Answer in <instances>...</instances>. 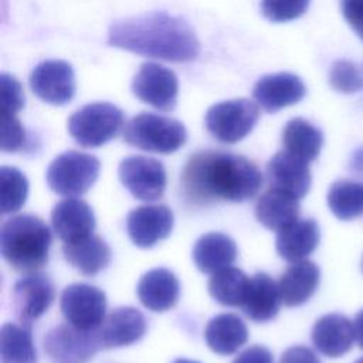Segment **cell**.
<instances>
[{
	"label": "cell",
	"instance_id": "obj_20",
	"mask_svg": "<svg viewBox=\"0 0 363 363\" xmlns=\"http://www.w3.org/2000/svg\"><path fill=\"white\" fill-rule=\"evenodd\" d=\"M316 350L328 357H340L352 349L354 328L345 315L328 313L320 316L311 333Z\"/></svg>",
	"mask_w": 363,
	"mask_h": 363
},
{
	"label": "cell",
	"instance_id": "obj_38",
	"mask_svg": "<svg viewBox=\"0 0 363 363\" xmlns=\"http://www.w3.org/2000/svg\"><path fill=\"white\" fill-rule=\"evenodd\" d=\"M233 363H274V356L265 346L252 345L242 350Z\"/></svg>",
	"mask_w": 363,
	"mask_h": 363
},
{
	"label": "cell",
	"instance_id": "obj_44",
	"mask_svg": "<svg viewBox=\"0 0 363 363\" xmlns=\"http://www.w3.org/2000/svg\"><path fill=\"white\" fill-rule=\"evenodd\" d=\"M362 78H363V68H362Z\"/></svg>",
	"mask_w": 363,
	"mask_h": 363
},
{
	"label": "cell",
	"instance_id": "obj_9",
	"mask_svg": "<svg viewBox=\"0 0 363 363\" xmlns=\"http://www.w3.org/2000/svg\"><path fill=\"white\" fill-rule=\"evenodd\" d=\"M60 309L72 326L95 330L105 319L106 295L89 284H71L61 294Z\"/></svg>",
	"mask_w": 363,
	"mask_h": 363
},
{
	"label": "cell",
	"instance_id": "obj_24",
	"mask_svg": "<svg viewBox=\"0 0 363 363\" xmlns=\"http://www.w3.org/2000/svg\"><path fill=\"white\" fill-rule=\"evenodd\" d=\"M255 217L268 230L281 231L299 218V199L286 191L269 189L257 200Z\"/></svg>",
	"mask_w": 363,
	"mask_h": 363
},
{
	"label": "cell",
	"instance_id": "obj_40",
	"mask_svg": "<svg viewBox=\"0 0 363 363\" xmlns=\"http://www.w3.org/2000/svg\"><path fill=\"white\" fill-rule=\"evenodd\" d=\"M353 328H354V340L357 342V346L363 349V309L356 313Z\"/></svg>",
	"mask_w": 363,
	"mask_h": 363
},
{
	"label": "cell",
	"instance_id": "obj_4",
	"mask_svg": "<svg viewBox=\"0 0 363 363\" xmlns=\"http://www.w3.org/2000/svg\"><path fill=\"white\" fill-rule=\"evenodd\" d=\"M128 145L146 152L169 155L179 150L187 140L184 125L173 118L142 112L133 116L123 128Z\"/></svg>",
	"mask_w": 363,
	"mask_h": 363
},
{
	"label": "cell",
	"instance_id": "obj_41",
	"mask_svg": "<svg viewBox=\"0 0 363 363\" xmlns=\"http://www.w3.org/2000/svg\"><path fill=\"white\" fill-rule=\"evenodd\" d=\"M350 169H352V172H354L356 174H360V177H363V146L359 147L357 150H354V153L352 155Z\"/></svg>",
	"mask_w": 363,
	"mask_h": 363
},
{
	"label": "cell",
	"instance_id": "obj_39",
	"mask_svg": "<svg viewBox=\"0 0 363 363\" xmlns=\"http://www.w3.org/2000/svg\"><path fill=\"white\" fill-rule=\"evenodd\" d=\"M279 363H322L319 357L315 354V352L306 346H292L286 349Z\"/></svg>",
	"mask_w": 363,
	"mask_h": 363
},
{
	"label": "cell",
	"instance_id": "obj_25",
	"mask_svg": "<svg viewBox=\"0 0 363 363\" xmlns=\"http://www.w3.org/2000/svg\"><path fill=\"white\" fill-rule=\"evenodd\" d=\"M191 258L200 272L214 274L235 261L237 245L223 233H207L196 241Z\"/></svg>",
	"mask_w": 363,
	"mask_h": 363
},
{
	"label": "cell",
	"instance_id": "obj_16",
	"mask_svg": "<svg viewBox=\"0 0 363 363\" xmlns=\"http://www.w3.org/2000/svg\"><path fill=\"white\" fill-rule=\"evenodd\" d=\"M51 224L64 242H74L91 235L96 220L92 207L82 199L68 197L58 201L51 211Z\"/></svg>",
	"mask_w": 363,
	"mask_h": 363
},
{
	"label": "cell",
	"instance_id": "obj_13",
	"mask_svg": "<svg viewBox=\"0 0 363 363\" xmlns=\"http://www.w3.org/2000/svg\"><path fill=\"white\" fill-rule=\"evenodd\" d=\"M173 213L164 204H146L126 216V231L139 248H150L167 238L173 230Z\"/></svg>",
	"mask_w": 363,
	"mask_h": 363
},
{
	"label": "cell",
	"instance_id": "obj_34",
	"mask_svg": "<svg viewBox=\"0 0 363 363\" xmlns=\"http://www.w3.org/2000/svg\"><path fill=\"white\" fill-rule=\"evenodd\" d=\"M311 0H261L262 16L272 23H286L305 14Z\"/></svg>",
	"mask_w": 363,
	"mask_h": 363
},
{
	"label": "cell",
	"instance_id": "obj_26",
	"mask_svg": "<svg viewBox=\"0 0 363 363\" xmlns=\"http://www.w3.org/2000/svg\"><path fill=\"white\" fill-rule=\"evenodd\" d=\"M204 339L214 353L228 356L245 345L248 340V329L238 315L220 313L208 320Z\"/></svg>",
	"mask_w": 363,
	"mask_h": 363
},
{
	"label": "cell",
	"instance_id": "obj_45",
	"mask_svg": "<svg viewBox=\"0 0 363 363\" xmlns=\"http://www.w3.org/2000/svg\"><path fill=\"white\" fill-rule=\"evenodd\" d=\"M362 269H363V261H362Z\"/></svg>",
	"mask_w": 363,
	"mask_h": 363
},
{
	"label": "cell",
	"instance_id": "obj_8",
	"mask_svg": "<svg viewBox=\"0 0 363 363\" xmlns=\"http://www.w3.org/2000/svg\"><path fill=\"white\" fill-rule=\"evenodd\" d=\"M43 345L55 363H86L104 349L98 329L82 330L68 322L50 329Z\"/></svg>",
	"mask_w": 363,
	"mask_h": 363
},
{
	"label": "cell",
	"instance_id": "obj_35",
	"mask_svg": "<svg viewBox=\"0 0 363 363\" xmlns=\"http://www.w3.org/2000/svg\"><path fill=\"white\" fill-rule=\"evenodd\" d=\"M24 106V92L18 79L7 72L0 75V115H17Z\"/></svg>",
	"mask_w": 363,
	"mask_h": 363
},
{
	"label": "cell",
	"instance_id": "obj_29",
	"mask_svg": "<svg viewBox=\"0 0 363 363\" xmlns=\"http://www.w3.org/2000/svg\"><path fill=\"white\" fill-rule=\"evenodd\" d=\"M1 363H37L31 326L27 323H4L0 330Z\"/></svg>",
	"mask_w": 363,
	"mask_h": 363
},
{
	"label": "cell",
	"instance_id": "obj_21",
	"mask_svg": "<svg viewBox=\"0 0 363 363\" xmlns=\"http://www.w3.org/2000/svg\"><path fill=\"white\" fill-rule=\"evenodd\" d=\"M320 233L315 220L298 218L288 227L278 231L275 248L281 258L289 262L305 259L319 244Z\"/></svg>",
	"mask_w": 363,
	"mask_h": 363
},
{
	"label": "cell",
	"instance_id": "obj_5",
	"mask_svg": "<svg viewBox=\"0 0 363 363\" xmlns=\"http://www.w3.org/2000/svg\"><path fill=\"white\" fill-rule=\"evenodd\" d=\"M125 125L123 112L109 102L84 105L68 119L71 138L84 147H99L115 139Z\"/></svg>",
	"mask_w": 363,
	"mask_h": 363
},
{
	"label": "cell",
	"instance_id": "obj_10",
	"mask_svg": "<svg viewBox=\"0 0 363 363\" xmlns=\"http://www.w3.org/2000/svg\"><path fill=\"white\" fill-rule=\"evenodd\" d=\"M118 176L128 191L142 201H155L166 190L164 166L153 157L140 155L125 157L118 167Z\"/></svg>",
	"mask_w": 363,
	"mask_h": 363
},
{
	"label": "cell",
	"instance_id": "obj_15",
	"mask_svg": "<svg viewBox=\"0 0 363 363\" xmlns=\"http://www.w3.org/2000/svg\"><path fill=\"white\" fill-rule=\"evenodd\" d=\"M306 95L303 81L291 72H277L261 77L254 88L252 96L258 106L274 113L286 106L295 105Z\"/></svg>",
	"mask_w": 363,
	"mask_h": 363
},
{
	"label": "cell",
	"instance_id": "obj_27",
	"mask_svg": "<svg viewBox=\"0 0 363 363\" xmlns=\"http://www.w3.org/2000/svg\"><path fill=\"white\" fill-rule=\"evenodd\" d=\"M64 258L81 274L92 277L111 262V248L98 235H88L74 242H64Z\"/></svg>",
	"mask_w": 363,
	"mask_h": 363
},
{
	"label": "cell",
	"instance_id": "obj_2",
	"mask_svg": "<svg viewBox=\"0 0 363 363\" xmlns=\"http://www.w3.org/2000/svg\"><path fill=\"white\" fill-rule=\"evenodd\" d=\"M108 44L172 62L193 61L200 54V41L191 26L166 11L116 20L108 30Z\"/></svg>",
	"mask_w": 363,
	"mask_h": 363
},
{
	"label": "cell",
	"instance_id": "obj_36",
	"mask_svg": "<svg viewBox=\"0 0 363 363\" xmlns=\"http://www.w3.org/2000/svg\"><path fill=\"white\" fill-rule=\"evenodd\" d=\"M1 116V150L3 152H18L27 142L26 130L16 115H0Z\"/></svg>",
	"mask_w": 363,
	"mask_h": 363
},
{
	"label": "cell",
	"instance_id": "obj_43",
	"mask_svg": "<svg viewBox=\"0 0 363 363\" xmlns=\"http://www.w3.org/2000/svg\"><path fill=\"white\" fill-rule=\"evenodd\" d=\"M353 363H363V357H360V359H357L356 362H353Z\"/></svg>",
	"mask_w": 363,
	"mask_h": 363
},
{
	"label": "cell",
	"instance_id": "obj_30",
	"mask_svg": "<svg viewBox=\"0 0 363 363\" xmlns=\"http://www.w3.org/2000/svg\"><path fill=\"white\" fill-rule=\"evenodd\" d=\"M250 277L237 267H225L216 271L208 279V294L224 306H241L245 301Z\"/></svg>",
	"mask_w": 363,
	"mask_h": 363
},
{
	"label": "cell",
	"instance_id": "obj_12",
	"mask_svg": "<svg viewBox=\"0 0 363 363\" xmlns=\"http://www.w3.org/2000/svg\"><path fill=\"white\" fill-rule=\"evenodd\" d=\"M33 92L50 105H65L75 94V75L71 64L62 60H47L34 67L30 75Z\"/></svg>",
	"mask_w": 363,
	"mask_h": 363
},
{
	"label": "cell",
	"instance_id": "obj_14",
	"mask_svg": "<svg viewBox=\"0 0 363 363\" xmlns=\"http://www.w3.org/2000/svg\"><path fill=\"white\" fill-rule=\"evenodd\" d=\"M55 298V288L48 275L30 272L13 286V309L21 323L30 325L44 315Z\"/></svg>",
	"mask_w": 363,
	"mask_h": 363
},
{
	"label": "cell",
	"instance_id": "obj_7",
	"mask_svg": "<svg viewBox=\"0 0 363 363\" xmlns=\"http://www.w3.org/2000/svg\"><path fill=\"white\" fill-rule=\"evenodd\" d=\"M259 119L258 104L245 99H230L208 108L204 125L208 133L223 143H237L242 140Z\"/></svg>",
	"mask_w": 363,
	"mask_h": 363
},
{
	"label": "cell",
	"instance_id": "obj_17",
	"mask_svg": "<svg viewBox=\"0 0 363 363\" xmlns=\"http://www.w3.org/2000/svg\"><path fill=\"white\" fill-rule=\"evenodd\" d=\"M147 323L143 313L133 306H119L111 311L98 328L104 349L129 346L140 340Z\"/></svg>",
	"mask_w": 363,
	"mask_h": 363
},
{
	"label": "cell",
	"instance_id": "obj_33",
	"mask_svg": "<svg viewBox=\"0 0 363 363\" xmlns=\"http://www.w3.org/2000/svg\"><path fill=\"white\" fill-rule=\"evenodd\" d=\"M329 85L340 94H353L362 89V68L347 60L336 61L329 71Z\"/></svg>",
	"mask_w": 363,
	"mask_h": 363
},
{
	"label": "cell",
	"instance_id": "obj_42",
	"mask_svg": "<svg viewBox=\"0 0 363 363\" xmlns=\"http://www.w3.org/2000/svg\"><path fill=\"white\" fill-rule=\"evenodd\" d=\"M173 363H199V362H194V360H189V359H177V360H174Z\"/></svg>",
	"mask_w": 363,
	"mask_h": 363
},
{
	"label": "cell",
	"instance_id": "obj_3",
	"mask_svg": "<svg viewBox=\"0 0 363 363\" xmlns=\"http://www.w3.org/2000/svg\"><path fill=\"white\" fill-rule=\"evenodd\" d=\"M52 235L37 216L17 214L7 218L0 230V251L16 271L34 272L48 261Z\"/></svg>",
	"mask_w": 363,
	"mask_h": 363
},
{
	"label": "cell",
	"instance_id": "obj_37",
	"mask_svg": "<svg viewBox=\"0 0 363 363\" xmlns=\"http://www.w3.org/2000/svg\"><path fill=\"white\" fill-rule=\"evenodd\" d=\"M340 9L350 28L363 41V0H340Z\"/></svg>",
	"mask_w": 363,
	"mask_h": 363
},
{
	"label": "cell",
	"instance_id": "obj_32",
	"mask_svg": "<svg viewBox=\"0 0 363 363\" xmlns=\"http://www.w3.org/2000/svg\"><path fill=\"white\" fill-rule=\"evenodd\" d=\"M28 194V182L16 167L1 166L0 169V207L3 214L18 211Z\"/></svg>",
	"mask_w": 363,
	"mask_h": 363
},
{
	"label": "cell",
	"instance_id": "obj_23",
	"mask_svg": "<svg viewBox=\"0 0 363 363\" xmlns=\"http://www.w3.org/2000/svg\"><path fill=\"white\" fill-rule=\"evenodd\" d=\"M319 285V268L315 262L302 259L289 265L278 282L282 303L299 306L305 303Z\"/></svg>",
	"mask_w": 363,
	"mask_h": 363
},
{
	"label": "cell",
	"instance_id": "obj_19",
	"mask_svg": "<svg viewBox=\"0 0 363 363\" xmlns=\"http://www.w3.org/2000/svg\"><path fill=\"white\" fill-rule=\"evenodd\" d=\"M136 295L145 308L153 312H164L177 303L180 284L170 269L153 268L140 277Z\"/></svg>",
	"mask_w": 363,
	"mask_h": 363
},
{
	"label": "cell",
	"instance_id": "obj_11",
	"mask_svg": "<svg viewBox=\"0 0 363 363\" xmlns=\"http://www.w3.org/2000/svg\"><path fill=\"white\" fill-rule=\"evenodd\" d=\"M132 92L156 109L172 111L177 104L179 81L172 69L156 62H145L133 77Z\"/></svg>",
	"mask_w": 363,
	"mask_h": 363
},
{
	"label": "cell",
	"instance_id": "obj_31",
	"mask_svg": "<svg viewBox=\"0 0 363 363\" xmlns=\"http://www.w3.org/2000/svg\"><path fill=\"white\" fill-rule=\"evenodd\" d=\"M328 206L343 221L363 216V183L345 179L333 182L328 190Z\"/></svg>",
	"mask_w": 363,
	"mask_h": 363
},
{
	"label": "cell",
	"instance_id": "obj_6",
	"mask_svg": "<svg viewBox=\"0 0 363 363\" xmlns=\"http://www.w3.org/2000/svg\"><path fill=\"white\" fill-rule=\"evenodd\" d=\"M99 160L84 152L68 150L58 155L48 166L45 180L48 187L65 197L86 193L98 179Z\"/></svg>",
	"mask_w": 363,
	"mask_h": 363
},
{
	"label": "cell",
	"instance_id": "obj_22",
	"mask_svg": "<svg viewBox=\"0 0 363 363\" xmlns=\"http://www.w3.org/2000/svg\"><path fill=\"white\" fill-rule=\"evenodd\" d=\"M278 284L265 272L250 277V285L244 303V313L254 322H268L277 316L281 306Z\"/></svg>",
	"mask_w": 363,
	"mask_h": 363
},
{
	"label": "cell",
	"instance_id": "obj_28",
	"mask_svg": "<svg viewBox=\"0 0 363 363\" xmlns=\"http://www.w3.org/2000/svg\"><path fill=\"white\" fill-rule=\"evenodd\" d=\"M284 150L305 160H315L323 145L322 132L303 118L291 119L282 132Z\"/></svg>",
	"mask_w": 363,
	"mask_h": 363
},
{
	"label": "cell",
	"instance_id": "obj_1",
	"mask_svg": "<svg viewBox=\"0 0 363 363\" xmlns=\"http://www.w3.org/2000/svg\"><path fill=\"white\" fill-rule=\"evenodd\" d=\"M261 184L262 173L250 159L221 150L197 152L182 172L183 194L194 206L241 203L252 199Z\"/></svg>",
	"mask_w": 363,
	"mask_h": 363
},
{
	"label": "cell",
	"instance_id": "obj_18",
	"mask_svg": "<svg viewBox=\"0 0 363 363\" xmlns=\"http://www.w3.org/2000/svg\"><path fill=\"white\" fill-rule=\"evenodd\" d=\"M267 179L271 189L286 191L302 199L311 187V170L308 162L286 150L277 152L267 164Z\"/></svg>",
	"mask_w": 363,
	"mask_h": 363
}]
</instances>
